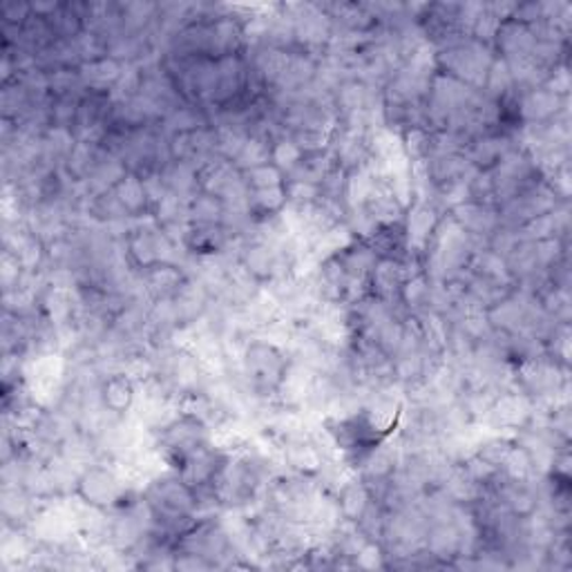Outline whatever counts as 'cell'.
Returning <instances> with one entry per match:
<instances>
[{
  "mask_svg": "<svg viewBox=\"0 0 572 572\" xmlns=\"http://www.w3.org/2000/svg\"><path fill=\"white\" fill-rule=\"evenodd\" d=\"M289 367L291 364L284 351L269 340L248 343L242 356V369L248 378V385L260 396L280 392Z\"/></svg>",
  "mask_w": 572,
  "mask_h": 572,
  "instance_id": "6da1fadb",
  "label": "cell"
},
{
  "mask_svg": "<svg viewBox=\"0 0 572 572\" xmlns=\"http://www.w3.org/2000/svg\"><path fill=\"white\" fill-rule=\"evenodd\" d=\"M75 490L81 501L97 507V511H116V507L125 505V496H128V487H125L121 476L103 466L83 470L77 476Z\"/></svg>",
  "mask_w": 572,
  "mask_h": 572,
  "instance_id": "7a4b0ae2",
  "label": "cell"
},
{
  "mask_svg": "<svg viewBox=\"0 0 572 572\" xmlns=\"http://www.w3.org/2000/svg\"><path fill=\"white\" fill-rule=\"evenodd\" d=\"M137 401V388L135 378L131 373H112L110 378L103 380L101 385V405L108 414L121 416L128 414Z\"/></svg>",
  "mask_w": 572,
  "mask_h": 572,
  "instance_id": "3957f363",
  "label": "cell"
},
{
  "mask_svg": "<svg viewBox=\"0 0 572 572\" xmlns=\"http://www.w3.org/2000/svg\"><path fill=\"white\" fill-rule=\"evenodd\" d=\"M112 193L119 200V204L123 206V211L128 213V217H139L148 211L150 206V193H148V183L142 175L137 172H125L114 186Z\"/></svg>",
  "mask_w": 572,
  "mask_h": 572,
  "instance_id": "277c9868",
  "label": "cell"
}]
</instances>
